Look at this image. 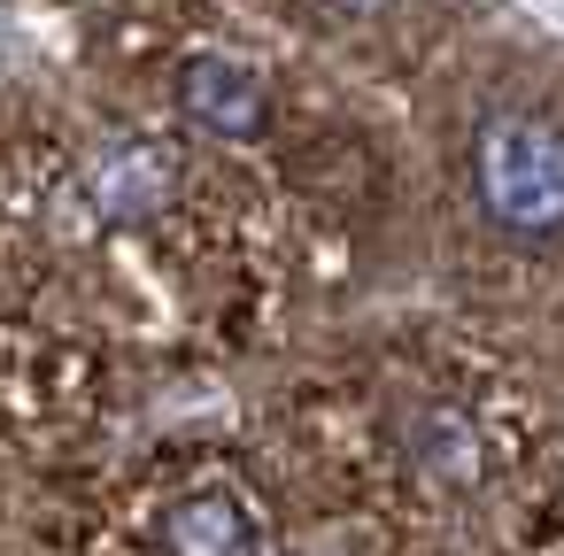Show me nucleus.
I'll return each instance as SVG.
<instances>
[{
	"instance_id": "obj_1",
	"label": "nucleus",
	"mask_w": 564,
	"mask_h": 556,
	"mask_svg": "<svg viewBox=\"0 0 564 556\" xmlns=\"http://www.w3.org/2000/svg\"><path fill=\"white\" fill-rule=\"evenodd\" d=\"M471 201L502 240H564V117L495 109L464 148Z\"/></svg>"
},
{
	"instance_id": "obj_2",
	"label": "nucleus",
	"mask_w": 564,
	"mask_h": 556,
	"mask_svg": "<svg viewBox=\"0 0 564 556\" xmlns=\"http://www.w3.org/2000/svg\"><path fill=\"white\" fill-rule=\"evenodd\" d=\"M148 548L155 556H263L271 533H263V510L248 487L232 479H194V487H171L148 517Z\"/></svg>"
},
{
	"instance_id": "obj_3",
	"label": "nucleus",
	"mask_w": 564,
	"mask_h": 556,
	"mask_svg": "<svg viewBox=\"0 0 564 556\" xmlns=\"http://www.w3.org/2000/svg\"><path fill=\"white\" fill-rule=\"evenodd\" d=\"M178 109H186V124H202L209 140H263V124H271L263 78H256L248 63H232V55H194V63H178Z\"/></svg>"
},
{
	"instance_id": "obj_4",
	"label": "nucleus",
	"mask_w": 564,
	"mask_h": 556,
	"mask_svg": "<svg viewBox=\"0 0 564 556\" xmlns=\"http://www.w3.org/2000/svg\"><path fill=\"white\" fill-rule=\"evenodd\" d=\"M325 9H333V17H379L387 0H325Z\"/></svg>"
}]
</instances>
